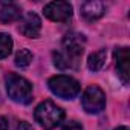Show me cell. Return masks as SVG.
<instances>
[{"label": "cell", "mask_w": 130, "mask_h": 130, "mask_svg": "<svg viewBox=\"0 0 130 130\" xmlns=\"http://www.w3.org/2000/svg\"><path fill=\"white\" fill-rule=\"evenodd\" d=\"M44 15L52 22L64 23L72 17V5L69 2H51L44 6Z\"/></svg>", "instance_id": "obj_6"}, {"label": "cell", "mask_w": 130, "mask_h": 130, "mask_svg": "<svg viewBox=\"0 0 130 130\" xmlns=\"http://www.w3.org/2000/svg\"><path fill=\"white\" fill-rule=\"evenodd\" d=\"M8 119L5 116H0V130H8Z\"/></svg>", "instance_id": "obj_16"}, {"label": "cell", "mask_w": 130, "mask_h": 130, "mask_svg": "<svg viewBox=\"0 0 130 130\" xmlns=\"http://www.w3.org/2000/svg\"><path fill=\"white\" fill-rule=\"evenodd\" d=\"M12 51V38L8 34H0V60L6 58Z\"/></svg>", "instance_id": "obj_12"}, {"label": "cell", "mask_w": 130, "mask_h": 130, "mask_svg": "<svg viewBox=\"0 0 130 130\" xmlns=\"http://www.w3.org/2000/svg\"><path fill=\"white\" fill-rule=\"evenodd\" d=\"M106 58H107V51L106 49H100L93 54H90L89 60H87V68L92 71V72H98L106 63Z\"/></svg>", "instance_id": "obj_11"}, {"label": "cell", "mask_w": 130, "mask_h": 130, "mask_svg": "<svg viewBox=\"0 0 130 130\" xmlns=\"http://www.w3.org/2000/svg\"><path fill=\"white\" fill-rule=\"evenodd\" d=\"M35 121L46 130L55 128L63 119H64V110L61 107H58L55 103L52 101H43L41 104H38V107L35 109Z\"/></svg>", "instance_id": "obj_3"}, {"label": "cell", "mask_w": 130, "mask_h": 130, "mask_svg": "<svg viewBox=\"0 0 130 130\" xmlns=\"http://www.w3.org/2000/svg\"><path fill=\"white\" fill-rule=\"evenodd\" d=\"M81 101L87 113H100L106 107V95L98 86H89L83 93Z\"/></svg>", "instance_id": "obj_5"}, {"label": "cell", "mask_w": 130, "mask_h": 130, "mask_svg": "<svg viewBox=\"0 0 130 130\" xmlns=\"http://www.w3.org/2000/svg\"><path fill=\"white\" fill-rule=\"evenodd\" d=\"M47 86L54 95L64 98V100H72L80 93L78 81H75L74 78L66 77V75H57V77L49 78Z\"/></svg>", "instance_id": "obj_4"}, {"label": "cell", "mask_w": 130, "mask_h": 130, "mask_svg": "<svg viewBox=\"0 0 130 130\" xmlns=\"http://www.w3.org/2000/svg\"><path fill=\"white\" fill-rule=\"evenodd\" d=\"M5 84H6L8 96L12 101L20 104H29L32 101V86L23 77L9 72L5 77Z\"/></svg>", "instance_id": "obj_2"}, {"label": "cell", "mask_w": 130, "mask_h": 130, "mask_svg": "<svg viewBox=\"0 0 130 130\" xmlns=\"http://www.w3.org/2000/svg\"><path fill=\"white\" fill-rule=\"evenodd\" d=\"M17 130H34V127H32L29 122H26V121H22V122L17 125Z\"/></svg>", "instance_id": "obj_15"}, {"label": "cell", "mask_w": 130, "mask_h": 130, "mask_svg": "<svg viewBox=\"0 0 130 130\" xmlns=\"http://www.w3.org/2000/svg\"><path fill=\"white\" fill-rule=\"evenodd\" d=\"M86 38L81 34H66L61 43V49L54 52V63L55 66L66 71V69H77L80 60L84 52Z\"/></svg>", "instance_id": "obj_1"}, {"label": "cell", "mask_w": 130, "mask_h": 130, "mask_svg": "<svg viewBox=\"0 0 130 130\" xmlns=\"http://www.w3.org/2000/svg\"><path fill=\"white\" fill-rule=\"evenodd\" d=\"M104 12H106V5L103 2H86L81 5V15L89 22L98 20L100 17L104 15Z\"/></svg>", "instance_id": "obj_9"}, {"label": "cell", "mask_w": 130, "mask_h": 130, "mask_svg": "<svg viewBox=\"0 0 130 130\" xmlns=\"http://www.w3.org/2000/svg\"><path fill=\"white\" fill-rule=\"evenodd\" d=\"M19 31L25 37H29V38L38 37V34L41 31V20H40V17L35 12H28L23 17V20H22V23L19 26Z\"/></svg>", "instance_id": "obj_8"}, {"label": "cell", "mask_w": 130, "mask_h": 130, "mask_svg": "<svg viewBox=\"0 0 130 130\" xmlns=\"http://www.w3.org/2000/svg\"><path fill=\"white\" fill-rule=\"evenodd\" d=\"M115 130H128V127H125V125H121V127H118V128H115Z\"/></svg>", "instance_id": "obj_17"}, {"label": "cell", "mask_w": 130, "mask_h": 130, "mask_svg": "<svg viewBox=\"0 0 130 130\" xmlns=\"http://www.w3.org/2000/svg\"><path fill=\"white\" fill-rule=\"evenodd\" d=\"M32 61V54L28 49H20L15 54V64L19 68H28Z\"/></svg>", "instance_id": "obj_13"}, {"label": "cell", "mask_w": 130, "mask_h": 130, "mask_svg": "<svg viewBox=\"0 0 130 130\" xmlns=\"http://www.w3.org/2000/svg\"><path fill=\"white\" fill-rule=\"evenodd\" d=\"M63 130H83V127H81L78 122H75V121H71V122H68L66 125L63 127Z\"/></svg>", "instance_id": "obj_14"}, {"label": "cell", "mask_w": 130, "mask_h": 130, "mask_svg": "<svg viewBox=\"0 0 130 130\" xmlns=\"http://www.w3.org/2000/svg\"><path fill=\"white\" fill-rule=\"evenodd\" d=\"M22 17V8L15 3H8L0 9V22L2 23H11Z\"/></svg>", "instance_id": "obj_10"}, {"label": "cell", "mask_w": 130, "mask_h": 130, "mask_svg": "<svg viewBox=\"0 0 130 130\" xmlns=\"http://www.w3.org/2000/svg\"><path fill=\"white\" fill-rule=\"evenodd\" d=\"M115 60H116V71L119 78L122 80L124 84H128V78H130V54H128V47H116L115 49Z\"/></svg>", "instance_id": "obj_7"}]
</instances>
